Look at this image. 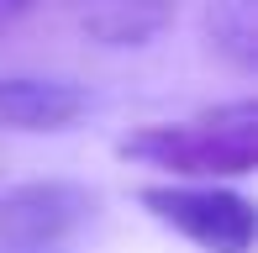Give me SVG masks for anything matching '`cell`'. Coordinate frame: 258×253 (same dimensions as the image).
Wrapping results in <instances>:
<instances>
[{
	"instance_id": "obj_1",
	"label": "cell",
	"mask_w": 258,
	"mask_h": 253,
	"mask_svg": "<svg viewBox=\"0 0 258 253\" xmlns=\"http://www.w3.org/2000/svg\"><path fill=\"white\" fill-rule=\"evenodd\" d=\"M121 153L184 179H242L258 164V106L232 100L190 121H153L121 137Z\"/></svg>"
},
{
	"instance_id": "obj_2",
	"label": "cell",
	"mask_w": 258,
	"mask_h": 253,
	"mask_svg": "<svg viewBox=\"0 0 258 253\" xmlns=\"http://www.w3.org/2000/svg\"><path fill=\"white\" fill-rule=\"evenodd\" d=\"M100 195L74 179H27L0 195V253H74Z\"/></svg>"
},
{
	"instance_id": "obj_3",
	"label": "cell",
	"mask_w": 258,
	"mask_h": 253,
	"mask_svg": "<svg viewBox=\"0 0 258 253\" xmlns=\"http://www.w3.org/2000/svg\"><path fill=\"white\" fill-rule=\"evenodd\" d=\"M143 206L206 253H253V206L221 185H148Z\"/></svg>"
},
{
	"instance_id": "obj_4",
	"label": "cell",
	"mask_w": 258,
	"mask_h": 253,
	"mask_svg": "<svg viewBox=\"0 0 258 253\" xmlns=\"http://www.w3.org/2000/svg\"><path fill=\"white\" fill-rule=\"evenodd\" d=\"M27 11H48L58 27L95 48H143L174 21L179 0H21Z\"/></svg>"
},
{
	"instance_id": "obj_5",
	"label": "cell",
	"mask_w": 258,
	"mask_h": 253,
	"mask_svg": "<svg viewBox=\"0 0 258 253\" xmlns=\"http://www.w3.org/2000/svg\"><path fill=\"white\" fill-rule=\"evenodd\" d=\"M90 111L85 90L63 79L0 74V132H63Z\"/></svg>"
},
{
	"instance_id": "obj_6",
	"label": "cell",
	"mask_w": 258,
	"mask_h": 253,
	"mask_svg": "<svg viewBox=\"0 0 258 253\" xmlns=\"http://www.w3.org/2000/svg\"><path fill=\"white\" fill-rule=\"evenodd\" d=\"M206 27L211 48L232 69L258 64V0H206Z\"/></svg>"
},
{
	"instance_id": "obj_7",
	"label": "cell",
	"mask_w": 258,
	"mask_h": 253,
	"mask_svg": "<svg viewBox=\"0 0 258 253\" xmlns=\"http://www.w3.org/2000/svg\"><path fill=\"white\" fill-rule=\"evenodd\" d=\"M21 11H27V6H21V0H0V32H6V27H11V21H16V16H21Z\"/></svg>"
}]
</instances>
